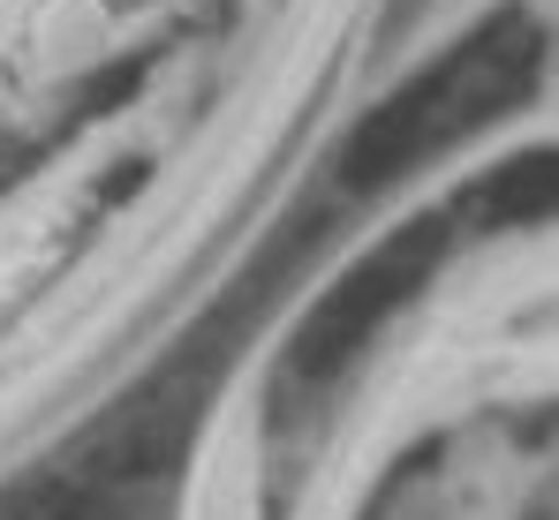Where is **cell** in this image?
Segmentation results:
<instances>
[{"instance_id": "cell-1", "label": "cell", "mask_w": 559, "mask_h": 520, "mask_svg": "<svg viewBox=\"0 0 559 520\" xmlns=\"http://www.w3.org/2000/svg\"><path fill=\"white\" fill-rule=\"evenodd\" d=\"M38 61L46 69H76V61H92L98 38H106V15H98V0H61V8H46L38 15Z\"/></svg>"}]
</instances>
